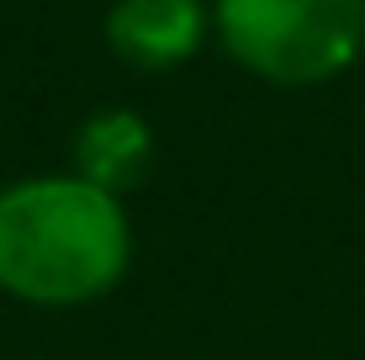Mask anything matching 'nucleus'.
<instances>
[{"label": "nucleus", "instance_id": "nucleus-4", "mask_svg": "<svg viewBox=\"0 0 365 360\" xmlns=\"http://www.w3.org/2000/svg\"><path fill=\"white\" fill-rule=\"evenodd\" d=\"M69 154H74V175L80 180H91L111 196H128L154 170V133H148V122L138 111L106 106V111H91L74 128Z\"/></svg>", "mask_w": 365, "mask_h": 360}, {"label": "nucleus", "instance_id": "nucleus-1", "mask_svg": "<svg viewBox=\"0 0 365 360\" xmlns=\"http://www.w3.org/2000/svg\"><path fill=\"white\" fill-rule=\"evenodd\" d=\"M133 222L122 196L80 175L0 185V292L32 307L96 302L128 276Z\"/></svg>", "mask_w": 365, "mask_h": 360}, {"label": "nucleus", "instance_id": "nucleus-2", "mask_svg": "<svg viewBox=\"0 0 365 360\" xmlns=\"http://www.w3.org/2000/svg\"><path fill=\"white\" fill-rule=\"evenodd\" d=\"M233 64L270 85H323L365 48V0H212Z\"/></svg>", "mask_w": 365, "mask_h": 360}, {"label": "nucleus", "instance_id": "nucleus-3", "mask_svg": "<svg viewBox=\"0 0 365 360\" xmlns=\"http://www.w3.org/2000/svg\"><path fill=\"white\" fill-rule=\"evenodd\" d=\"M212 11L201 0H111L106 48L133 69H180L207 43Z\"/></svg>", "mask_w": 365, "mask_h": 360}]
</instances>
